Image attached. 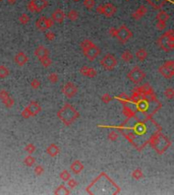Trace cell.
I'll return each mask as SVG.
<instances>
[{
	"label": "cell",
	"mask_w": 174,
	"mask_h": 195,
	"mask_svg": "<svg viewBox=\"0 0 174 195\" xmlns=\"http://www.w3.org/2000/svg\"><path fill=\"white\" fill-rule=\"evenodd\" d=\"M164 95H165L166 98H167V99L171 100L172 98L174 97V91H173V88H167V89H166V91H165Z\"/></svg>",
	"instance_id": "cell-35"
},
{
	"label": "cell",
	"mask_w": 174,
	"mask_h": 195,
	"mask_svg": "<svg viewBox=\"0 0 174 195\" xmlns=\"http://www.w3.org/2000/svg\"><path fill=\"white\" fill-rule=\"evenodd\" d=\"M146 13H147V7L141 5L139 7V9H137L135 13H132V18L135 19H140L141 18H143Z\"/></svg>",
	"instance_id": "cell-20"
},
{
	"label": "cell",
	"mask_w": 174,
	"mask_h": 195,
	"mask_svg": "<svg viewBox=\"0 0 174 195\" xmlns=\"http://www.w3.org/2000/svg\"><path fill=\"white\" fill-rule=\"evenodd\" d=\"M117 138H118V134H117V132L115 131H111L110 133H109L108 135V139H110L111 141H115Z\"/></svg>",
	"instance_id": "cell-39"
},
{
	"label": "cell",
	"mask_w": 174,
	"mask_h": 195,
	"mask_svg": "<svg viewBox=\"0 0 174 195\" xmlns=\"http://www.w3.org/2000/svg\"><path fill=\"white\" fill-rule=\"evenodd\" d=\"M0 99H1V101L3 102V104H4L7 108L13 107V104H14L13 100L9 97L8 92H7L5 89H0Z\"/></svg>",
	"instance_id": "cell-11"
},
{
	"label": "cell",
	"mask_w": 174,
	"mask_h": 195,
	"mask_svg": "<svg viewBox=\"0 0 174 195\" xmlns=\"http://www.w3.org/2000/svg\"><path fill=\"white\" fill-rule=\"evenodd\" d=\"M156 28L158 30L160 31H163L166 28V22H162V20H158L157 22V24H156Z\"/></svg>",
	"instance_id": "cell-37"
},
{
	"label": "cell",
	"mask_w": 174,
	"mask_h": 195,
	"mask_svg": "<svg viewBox=\"0 0 174 195\" xmlns=\"http://www.w3.org/2000/svg\"><path fill=\"white\" fill-rule=\"evenodd\" d=\"M45 36H46V39L49 40V41H53L55 39V34L53 32H47L45 34Z\"/></svg>",
	"instance_id": "cell-40"
},
{
	"label": "cell",
	"mask_w": 174,
	"mask_h": 195,
	"mask_svg": "<svg viewBox=\"0 0 174 195\" xmlns=\"http://www.w3.org/2000/svg\"><path fill=\"white\" fill-rule=\"evenodd\" d=\"M143 177H144V174L141 172V170L140 169H136L132 172V178L136 179V180H141Z\"/></svg>",
	"instance_id": "cell-26"
},
{
	"label": "cell",
	"mask_w": 174,
	"mask_h": 195,
	"mask_svg": "<svg viewBox=\"0 0 174 195\" xmlns=\"http://www.w3.org/2000/svg\"><path fill=\"white\" fill-rule=\"evenodd\" d=\"M14 61L18 66H23V65L29 61V58H28V56L23 52H19V53H18L17 55H15Z\"/></svg>",
	"instance_id": "cell-15"
},
{
	"label": "cell",
	"mask_w": 174,
	"mask_h": 195,
	"mask_svg": "<svg viewBox=\"0 0 174 195\" xmlns=\"http://www.w3.org/2000/svg\"><path fill=\"white\" fill-rule=\"evenodd\" d=\"M100 64L102 65L103 68L106 69V70H113L117 65V60H116L114 55L107 54V55H105L102 58V60L100 61Z\"/></svg>",
	"instance_id": "cell-5"
},
{
	"label": "cell",
	"mask_w": 174,
	"mask_h": 195,
	"mask_svg": "<svg viewBox=\"0 0 174 195\" xmlns=\"http://www.w3.org/2000/svg\"><path fill=\"white\" fill-rule=\"evenodd\" d=\"M26 109L28 110V111H29L31 117L32 116H36L40 111H41V107H40V105L37 103V102H35V101L31 102L30 105L28 106Z\"/></svg>",
	"instance_id": "cell-12"
},
{
	"label": "cell",
	"mask_w": 174,
	"mask_h": 195,
	"mask_svg": "<svg viewBox=\"0 0 174 195\" xmlns=\"http://www.w3.org/2000/svg\"><path fill=\"white\" fill-rule=\"evenodd\" d=\"M70 170L72 171V173H74V174H79L84 170L83 162L80 161H79V160L74 161L71 164V166H70Z\"/></svg>",
	"instance_id": "cell-18"
},
{
	"label": "cell",
	"mask_w": 174,
	"mask_h": 195,
	"mask_svg": "<svg viewBox=\"0 0 174 195\" xmlns=\"http://www.w3.org/2000/svg\"><path fill=\"white\" fill-rule=\"evenodd\" d=\"M132 32H130V30L125 27V26H121L119 28H117V34L116 37L121 43H126L127 41L131 38Z\"/></svg>",
	"instance_id": "cell-7"
},
{
	"label": "cell",
	"mask_w": 174,
	"mask_h": 195,
	"mask_svg": "<svg viewBox=\"0 0 174 195\" xmlns=\"http://www.w3.org/2000/svg\"><path fill=\"white\" fill-rule=\"evenodd\" d=\"M159 46L164 51H171L174 47V37H173V30L166 32L162 38L158 41Z\"/></svg>",
	"instance_id": "cell-3"
},
{
	"label": "cell",
	"mask_w": 174,
	"mask_h": 195,
	"mask_svg": "<svg viewBox=\"0 0 174 195\" xmlns=\"http://www.w3.org/2000/svg\"><path fill=\"white\" fill-rule=\"evenodd\" d=\"M25 149H26V152L28 153H33V152H36V145L33 144V143H29V144L26 145Z\"/></svg>",
	"instance_id": "cell-33"
},
{
	"label": "cell",
	"mask_w": 174,
	"mask_h": 195,
	"mask_svg": "<svg viewBox=\"0 0 174 195\" xmlns=\"http://www.w3.org/2000/svg\"><path fill=\"white\" fill-rule=\"evenodd\" d=\"M97 12L100 14H104V5H98L97 6Z\"/></svg>",
	"instance_id": "cell-45"
},
{
	"label": "cell",
	"mask_w": 174,
	"mask_h": 195,
	"mask_svg": "<svg viewBox=\"0 0 174 195\" xmlns=\"http://www.w3.org/2000/svg\"><path fill=\"white\" fill-rule=\"evenodd\" d=\"M54 193L55 194H59V193L60 194H61V193H63V194H69V190H67L65 188V186L61 185V186H59L58 188L54 191Z\"/></svg>",
	"instance_id": "cell-31"
},
{
	"label": "cell",
	"mask_w": 174,
	"mask_h": 195,
	"mask_svg": "<svg viewBox=\"0 0 174 195\" xmlns=\"http://www.w3.org/2000/svg\"><path fill=\"white\" fill-rule=\"evenodd\" d=\"M126 1H129V0H126Z\"/></svg>",
	"instance_id": "cell-47"
},
{
	"label": "cell",
	"mask_w": 174,
	"mask_h": 195,
	"mask_svg": "<svg viewBox=\"0 0 174 195\" xmlns=\"http://www.w3.org/2000/svg\"><path fill=\"white\" fill-rule=\"evenodd\" d=\"M59 177H60V179H61L62 181L66 182L68 179H70V174H69V172H68V171L64 170V171H62L61 173H60Z\"/></svg>",
	"instance_id": "cell-28"
},
{
	"label": "cell",
	"mask_w": 174,
	"mask_h": 195,
	"mask_svg": "<svg viewBox=\"0 0 174 195\" xmlns=\"http://www.w3.org/2000/svg\"><path fill=\"white\" fill-rule=\"evenodd\" d=\"M40 62H41V64L44 67H49L52 63V60L49 58V56H48V57H44V58L40 59Z\"/></svg>",
	"instance_id": "cell-29"
},
{
	"label": "cell",
	"mask_w": 174,
	"mask_h": 195,
	"mask_svg": "<svg viewBox=\"0 0 174 195\" xmlns=\"http://www.w3.org/2000/svg\"><path fill=\"white\" fill-rule=\"evenodd\" d=\"M9 75V70L8 68L4 65H0V78H5Z\"/></svg>",
	"instance_id": "cell-24"
},
{
	"label": "cell",
	"mask_w": 174,
	"mask_h": 195,
	"mask_svg": "<svg viewBox=\"0 0 174 195\" xmlns=\"http://www.w3.org/2000/svg\"><path fill=\"white\" fill-rule=\"evenodd\" d=\"M112 99H111V97L108 95V93H106V95H104L102 97V101L104 102V103H108V102H110Z\"/></svg>",
	"instance_id": "cell-43"
},
{
	"label": "cell",
	"mask_w": 174,
	"mask_h": 195,
	"mask_svg": "<svg viewBox=\"0 0 174 195\" xmlns=\"http://www.w3.org/2000/svg\"><path fill=\"white\" fill-rule=\"evenodd\" d=\"M64 18H65V13L62 9H56L53 13H52V20L55 22H62Z\"/></svg>",
	"instance_id": "cell-14"
},
{
	"label": "cell",
	"mask_w": 174,
	"mask_h": 195,
	"mask_svg": "<svg viewBox=\"0 0 174 195\" xmlns=\"http://www.w3.org/2000/svg\"><path fill=\"white\" fill-rule=\"evenodd\" d=\"M48 5L47 0H31L28 4V9L31 12H41Z\"/></svg>",
	"instance_id": "cell-6"
},
{
	"label": "cell",
	"mask_w": 174,
	"mask_h": 195,
	"mask_svg": "<svg viewBox=\"0 0 174 195\" xmlns=\"http://www.w3.org/2000/svg\"><path fill=\"white\" fill-rule=\"evenodd\" d=\"M57 116L65 125H70L78 119L79 114L71 105L66 104L58 111Z\"/></svg>",
	"instance_id": "cell-1"
},
{
	"label": "cell",
	"mask_w": 174,
	"mask_h": 195,
	"mask_svg": "<svg viewBox=\"0 0 174 195\" xmlns=\"http://www.w3.org/2000/svg\"><path fill=\"white\" fill-rule=\"evenodd\" d=\"M48 79H49L50 82L56 83L58 81V75L56 74V73H50L49 76H48Z\"/></svg>",
	"instance_id": "cell-34"
},
{
	"label": "cell",
	"mask_w": 174,
	"mask_h": 195,
	"mask_svg": "<svg viewBox=\"0 0 174 195\" xmlns=\"http://www.w3.org/2000/svg\"><path fill=\"white\" fill-rule=\"evenodd\" d=\"M169 14L167 13V12L165 11H160L159 13L157 14V20H162V22H167V20L169 19Z\"/></svg>",
	"instance_id": "cell-25"
},
{
	"label": "cell",
	"mask_w": 174,
	"mask_h": 195,
	"mask_svg": "<svg viewBox=\"0 0 174 195\" xmlns=\"http://www.w3.org/2000/svg\"><path fill=\"white\" fill-rule=\"evenodd\" d=\"M80 48H82L84 56L90 61L95 60L96 57L100 54V49L91 40H84L80 44Z\"/></svg>",
	"instance_id": "cell-2"
},
{
	"label": "cell",
	"mask_w": 174,
	"mask_h": 195,
	"mask_svg": "<svg viewBox=\"0 0 174 195\" xmlns=\"http://www.w3.org/2000/svg\"><path fill=\"white\" fill-rule=\"evenodd\" d=\"M54 22L52 20V18H44V16H42V18H40L37 22H36V27H37V28L39 31L41 32H44L48 30V28H50L52 26H53Z\"/></svg>",
	"instance_id": "cell-9"
},
{
	"label": "cell",
	"mask_w": 174,
	"mask_h": 195,
	"mask_svg": "<svg viewBox=\"0 0 174 195\" xmlns=\"http://www.w3.org/2000/svg\"><path fill=\"white\" fill-rule=\"evenodd\" d=\"M18 20H19V22H21L22 24H27L28 22H30V16L28 15L27 13H23L21 16H19Z\"/></svg>",
	"instance_id": "cell-32"
},
{
	"label": "cell",
	"mask_w": 174,
	"mask_h": 195,
	"mask_svg": "<svg viewBox=\"0 0 174 195\" xmlns=\"http://www.w3.org/2000/svg\"><path fill=\"white\" fill-rule=\"evenodd\" d=\"M31 85H32V88H33L37 89V88H40V85H41V82H40V81H39L38 79H34L33 81H32Z\"/></svg>",
	"instance_id": "cell-41"
},
{
	"label": "cell",
	"mask_w": 174,
	"mask_h": 195,
	"mask_svg": "<svg viewBox=\"0 0 174 195\" xmlns=\"http://www.w3.org/2000/svg\"><path fill=\"white\" fill-rule=\"evenodd\" d=\"M22 116H23V118H26V119H28V118H30V117H31L30 113H29V111H28L27 109H25V110H23V111L22 112Z\"/></svg>",
	"instance_id": "cell-44"
},
{
	"label": "cell",
	"mask_w": 174,
	"mask_h": 195,
	"mask_svg": "<svg viewBox=\"0 0 174 195\" xmlns=\"http://www.w3.org/2000/svg\"><path fill=\"white\" fill-rule=\"evenodd\" d=\"M68 18L72 20V22H74V20L79 18V12L74 9H71L69 12H68Z\"/></svg>",
	"instance_id": "cell-27"
},
{
	"label": "cell",
	"mask_w": 174,
	"mask_h": 195,
	"mask_svg": "<svg viewBox=\"0 0 174 195\" xmlns=\"http://www.w3.org/2000/svg\"><path fill=\"white\" fill-rule=\"evenodd\" d=\"M0 1H1V0H0Z\"/></svg>",
	"instance_id": "cell-48"
},
{
	"label": "cell",
	"mask_w": 174,
	"mask_h": 195,
	"mask_svg": "<svg viewBox=\"0 0 174 195\" xmlns=\"http://www.w3.org/2000/svg\"><path fill=\"white\" fill-rule=\"evenodd\" d=\"M34 172H35V175H37V176H41V175L44 173V168L41 165H38V166H36Z\"/></svg>",
	"instance_id": "cell-36"
},
{
	"label": "cell",
	"mask_w": 174,
	"mask_h": 195,
	"mask_svg": "<svg viewBox=\"0 0 174 195\" xmlns=\"http://www.w3.org/2000/svg\"><path fill=\"white\" fill-rule=\"evenodd\" d=\"M109 35H110L111 37H116V34H117V28H111L110 30L108 31Z\"/></svg>",
	"instance_id": "cell-42"
},
{
	"label": "cell",
	"mask_w": 174,
	"mask_h": 195,
	"mask_svg": "<svg viewBox=\"0 0 174 195\" xmlns=\"http://www.w3.org/2000/svg\"><path fill=\"white\" fill-rule=\"evenodd\" d=\"M132 58H133V56H132L131 52L129 50H125L122 53V55H121V59H122L124 62H130V61L132 60Z\"/></svg>",
	"instance_id": "cell-22"
},
{
	"label": "cell",
	"mask_w": 174,
	"mask_h": 195,
	"mask_svg": "<svg viewBox=\"0 0 174 195\" xmlns=\"http://www.w3.org/2000/svg\"><path fill=\"white\" fill-rule=\"evenodd\" d=\"M7 1H8L9 3H11V4H13V3H15L18 1V0H7Z\"/></svg>",
	"instance_id": "cell-46"
},
{
	"label": "cell",
	"mask_w": 174,
	"mask_h": 195,
	"mask_svg": "<svg viewBox=\"0 0 174 195\" xmlns=\"http://www.w3.org/2000/svg\"><path fill=\"white\" fill-rule=\"evenodd\" d=\"M80 73H82L84 76L90 77V78H93V77H95L97 75V71L95 69L89 66H83L80 68Z\"/></svg>",
	"instance_id": "cell-16"
},
{
	"label": "cell",
	"mask_w": 174,
	"mask_h": 195,
	"mask_svg": "<svg viewBox=\"0 0 174 195\" xmlns=\"http://www.w3.org/2000/svg\"><path fill=\"white\" fill-rule=\"evenodd\" d=\"M62 92L66 98H72L78 92V87L74 82H71V81H68V82H66L63 85Z\"/></svg>",
	"instance_id": "cell-10"
},
{
	"label": "cell",
	"mask_w": 174,
	"mask_h": 195,
	"mask_svg": "<svg viewBox=\"0 0 174 195\" xmlns=\"http://www.w3.org/2000/svg\"><path fill=\"white\" fill-rule=\"evenodd\" d=\"M174 63L173 61H169V62L165 63L164 65L159 68V71L162 75L166 78H171V77L174 75Z\"/></svg>",
	"instance_id": "cell-8"
},
{
	"label": "cell",
	"mask_w": 174,
	"mask_h": 195,
	"mask_svg": "<svg viewBox=\"0 0 174 195\" xmlns=\"http://www.w3.org/2000/svg\"><path fill=\"white\" fill-rule=\"evenodd\" d=\"M34 54L36 57H38V59H42L44 57H48L49 56V51H48V49L44 46H39L36 48V50L34 52Z\"/></svg>",
	"instance_id": "cell-13"
},
{
	"label": "cell",
	"mask_w": 174,
	"mask_h": 195,
	"mask_svg": "<svg viewBox=\"0 0 174 195\" xmlns=\"http://www.w3.org/2000/svg\"><path fill=\"white\" fill-rule=\"evenodd\" d=\"M36 162V158L33 156H27L23 160V164H25L27 167H32L34 166Z\"/></svg>",
	"instance_id": "cell-23"
},
{
	"label": "cell",
	"mask_w": 174,
	"mask_h": 195,
	"mask_svg": "<svg viewBox=\"0 0 174 195\" xmlns=\"http://www.w3.org/2000/svg\"><path fill=\"white\" fill-rule=\"evenodd\" d=\"M84 5L86 6L88 9H92L96 6L95 0H84Z\"/></svg>",
	"instance_id": "cell-30"
},
{
	"label": "cell",
	"mask_w": 174,
	"mask_h": 195,
	"mask_svg": "<svg viewBox=\"0 0 174 195\" xmlns=\"http://www.w3.org/2000/svg\"><path fill=\"white\" fill-rule=\"evenodd\" d=\"M136 58L139 61H145L146 58L148 57V53H147V51L145 50V49L141 48V49H139V50L136 51Z\"/></svg>",
	"instance_id": "cell-21"
},
{
	"label": "cell",
	"mask_w": 174,
	"mask_h": 195,
	"mask_svg": "<svg viewBox=\"0 0 174 195\" xmlns=\"http://www.w3.org/2000/svg\"><path fill=\"white\" fill-rule=\"evenodd\" d=\"M59 152H60V148L55 143H52L47 148V153L52 158L56 157L57 154H59Z\"/></svg>",
	"instance_id": "cell-19"
},
{
	"label": "cell",
	"mask_w": 174,
	"mask_h": 195,
	"mask_svg": "<svg viewBox=\"0 0 174 195\" xmlns=\"http://www.w3.org/2000/svg\"><path fill=\"white\" fill-rule=\"evenodd\" d=\"M127 77L132 81L133 83H140L145 79L146 73L144 70H141L139 66H135L130 71L128 72Z\"/></svg>",
	"instance_id": "cell-4"
},
{
	"label": "cell",
	"mask_w": 174,
	"mask_h": 195,
	"mask_svg": "<svg viewBox=\"0 0 174 195\" xmlns=\"http://www.w3.org/2000/svg\"><path fill=\"white\" fill-rule=\"evenodd\" d=\"M66 182L69 188H75V187L78 186V182H76L75 179H68Z\"/></svg>",
	"instance_id": "cell-38"
},
{
	"label": "cell",
	"mask_w": 174,
	"mask_h": 195,
	"mask_svg": "<svg viewBox=\"0 0 174 195\" xmlns=\"http://www.w3.org/2000/svg\"><path fill=\"white\" fill-rule=\"evenodd\" d=\"M117 8L113 5L112 3H106L104 4V14L108 16V18H111V16L114 15V13L116 12Z\"/></svg>",
	"instance_id": "cell-17"
}]
</instances>
